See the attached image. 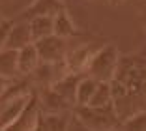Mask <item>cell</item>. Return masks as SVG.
Wrapping results in <instances>:
<instances>
[{"label":"cell","instance_id":"cell-1","mask_svg":"<svg viewBox=\"0 0 146 131\" xmlns=\"http://www.w3.org/2000/svg\"><path fill=\"white\" fill-rule=\"evenodd\" d=\"M109 84L112 105L122 120L146 110V56H120Z\"/></svg>","mask_w":146,"mask_h":131},{"label":"cell","instance_id":"cell-2","mask_svg":"<svg viewBox=\"0 0 146 131\" xmlns=\"http://www.w3.org/2000/svg\"><path fill=\"white\" fill-rule=\"evenodd\" d=\"M75 118L79 120L81 126H84L90 131H114L120 127L122 122L112 103L105 107H90V105L75 107Z\"/></svg>","mask_w":146,"mask_h":131},{"label":"cell","instance_id":"cell-3","mask_svg":"<svg viewBox=\"0 0 146 131\" xmlns=\"http://www.w3.org/2000/svg\"><path fill=\"white\" fill-rule=\"evenodd\" d=\"M118 60H120V51L116 45H109L105 43L94 56L88 62L84 73L82 75L92 77V79L99 80V82H111L112 75L116 71V66H118Z\"/></svg>","mask_w":146,"mask_h":131},{"label":"cell","instance_id":"cell-4","mask_svg":"<svg viewBox=\"0 0 146 131\" xmlns=\"http://www.w3.org/2000/svg\"><path fill=\"white\" fill-rule=\"evenodd\" d=\"M36 49H38V55L41 62H64L66 55H68L69 47H68V39H62L58 36H47L43 39L34 41Z\"/></svg>","mask_w":146,"mask_h":131},{"label":"cell","instance_id":"cell-5","mask_svg":"<svg viewBox=\"0 0 146 131\" xmlns=\"http://www.w3.org/2000/svg\"><path fill=\"white\" fill-rule=\"evenodd\" d=\"M105 43H82V45L75 47V49H69L68 55H66V66H68L69 73H79V75H82L86 69V66H88V62L92 60V56L96 55V53L103 47Z\"/></svg>","mask_w":146,"mask_h":131},{"label":"cell","instance_id":"cell-6","mask_svg":"<svg viewBox=\"0 0 146 131\" xmlns=\"http://www.w3.org/2000/svg\"><path fill=\"white\" fill-rule=\"evenodd\" d=\"M39 116H41V110H39L38 96L32 94L30 101L26 103V107H25V110L21 112V116H19L15 122H11L9 126L2 127L0 131H32L36 127V124H38Z\"/></svg>","mask_w":146,"mask_h":131},{"label":"cell","instance_id":"cell-7","mask_svg":"<svg viewBox=\"0 0 146 131\" xmlns=\"http://www.w3.org/2000/svg\"><path fill=\"white\" fill-rule=\"evenodd\" d=\"M66 9L62 0H34L28 8L23 11L21 19L23 21H30L34 17H54L58 11Z\"/></svg>","mask_w":146,"mask_h":131},{"label":"cell","instance_id":"cell-8","mask_svg":"<svg viewBox=\"0 0 146 131\" xmlns=\"http://www.w3.org/2000/svg\"><path fill=\"white\" fill-rule=\"evenodd\" d=\"M39 55L34 43L23 47L15 53V66H17V75L19 77H30L34 69L39 66Z\"/></svg>","mask_w":146,"mask_h":131},{"label":"cell","instance_id":"cell-9","mask_svg":"<svg viewBox=\"0 0 146 131\" xmlns=\"http://www.w3.org/2000/svg\"><path fill=\"white\" fill-rule=\"evenodd\" d=\"M38 101H39V110H41V114H62L71 107L64 97L58 96L52 88L41 90V94L38 96Z\"/></svg>","mask_w":146,"mask_h":131},{"label":"cell","instance_id":"cell-10","mask_svg":"<svg viewBox=\"0 0 146 131\" xmlns=\"http://www.w3.org/2000/svg\"><path fill=\"white\" fill-rule=\"evenodd\" d=\"M32 41V36H30V26H28V21H13V26L9 30V36H8V41H6V49L9 51H15L17 53L19 49L30 45Z\"/></svg>","mask_w":146,"mask_h":131},{"label":"cell","instance_id":"cell-11","mask_svg":"<svg viewBox=\"0 0 146 131\" xmlns=\"http://www.w3.org/2000/svg\"><path fill=\"white\" fill-rule=\"evenodd\" d=\"M82 75L79 73H66L62 79H58L54 84L51 86L58 96H62L69 105H75V92H77V84Z\"/></svg>","mask_w":146,"mask_h":131},{"label":"cell","instance_id":"cell-12","mask_svg":"<svg viewBox=\"0 0 146 131\" xmlns=\"http://www.w3.org/2000/svg\"><path fill=\"white\" fill-rule=\"evenodd\" d=\"M75 32H77V28H75V23H73L71 15H69L66 9H62V11H58L52 17V34L58 36V38L62 39H69L75 36Z\"/></svg>","mask_w":146,"mask_h":131},{"label":"cell","instance_id":"cell-13","mask_svg":"<svg viewBox=\"0 0 146 131\" xmlns=\"http://www.w3.org/2000/svg\"><path fill=\"white\" fill-rule=\"evenodd\" d=\"M98 82L99 80L92 79V77H86V75L81 77V80H79V84H77V92H75V107L88 105L90 103Z\"/></svg>","mask_w":146,"mask_h":131},{"label":"cell","instance_id":"cell-14","mask_svg":"<svg viewBox=\"0 0 146 131\" xmlns=\"http://www.w3.org/2000/svg\"><path fill=\"white\" fill-rule=\"evenodd\" d=\"M28 26H30L32 41L52 36V17H34L28 21Z\"/></svg>","mask_w":146,"mask_h":131},{"label":"cell","instance_id":"cell-15","mask_svg":"<svg viewBox=\"0 0 146 131\" xmlns=\"http://www.w3.org/2000/svg\"><path fill=\"white\" fill-rule=\"evenodd\" d=\"M120 131H146V110L129 114L120 122Z\"/></svg>","mask_w":146,"mask_h":131},{"label":"cell","instance_id":"cell-16","mask_svg":"<svg viewBox=\"0 0 146 131\" xmlns=\"http://www.w3.org/2000/svg\"><path fill=\"white\" fill-rule=\"evenodd\" d=\"M0 75L4 77H17V66H15V51L2 49L0 51Z\"/></svg>","mask_w":146,"mask_h":131},{"label":"cell","instance_id":"cell-17","mask_svg":"<svg viewBox=\"0 0 146 131\" xmlns=\"http://www.w3.org/2000/svg\"><path fill=\"white\" fill-rule=\"evenodd\" d=\"M112 103V94H111V84L109 82H98L94 90V96H92L90 107H105V105H111Z\"/></svg>","mask_w":146,"mask_h":131},{"label":"cell","instance_id":"cell-18","mask_svg":"<svg viewBox=\"0 0 146 131\" xmlns=\"http://www.w3.org/2000/svg\"><path fill=\"white\" fill-rule=\"evenodd\" d=\"M47 131H68V118L66 114H41Z\"/></svg>","mask_w":146,"mask_h":131},{"label":"cell","instance_id":"cell-19","mask_svg":"<svg viewBox=\"0 0 146 131\" xmlns=\"http://www.w3.org/2000/svg\"><path fill=\"white\" fill-rule=\"evenodd\" d=\"M11 26H13L11 19H2V23H0V51L6 49V41H8V36H9Z\"/></svg>","mask_w":146,"mask_h":131},{"label":"cell","instance_id":"cell-20","mask_svg":"<svg viewBox=\"0 0 146 131\" xmlns=\"http://www.w3.org/2000/svg\"><path fill=\"white\" fill-rule=\"evenodd\" d=\"M9 82H11V79L9 77H4V75H0V96L6 92V88L9 86Z\"/></svg>","mask_w":146,"mask_h":131},{"label":"cell","instance_id":"cell-21","mask_svg":"<svg viewBox=\"0 0 146 131\" xmlns=\"http://www.w3.org/2000/svg\"><path fill=\"white\" fill-rule=\"evenodd\" d=\"M2 19H4V17H2V15H0V23H2Z\"/></svg>","mask_w":146,"mask_h":131}]
</instances>
